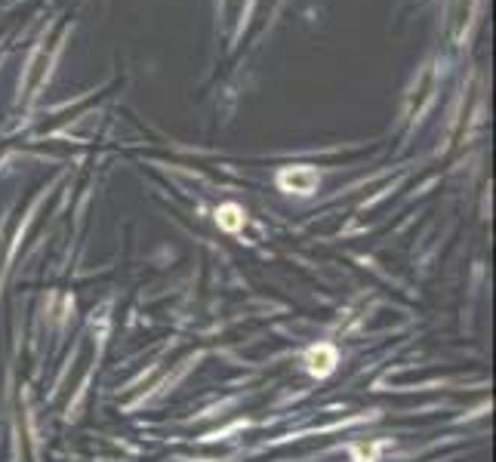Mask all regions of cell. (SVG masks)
Instances as JSON below:
<instances>
[{
	"instance_id": "1",
	"label": "cell",
	"mask_w": 496,
	"mask_h": 462,
	"mask_svg": "<svg viewBox=\"0 0 496 462\" xmlns=\"http://www.w3.org/2000/svg\"><path fill=\"white\" fill-rule=\"evenodd\" d=\"M336 364H339V354L327 343L311 345L308 354H305V367H308V373H315V376H330V373L336 370Z\"/></svg>"
},
{
	"instance_id": "2",
	"label": "cell",
	"mask_w": 496,
	"mask_h": 462,
	"mask_svg": "<svg viewBox=\"0 0 496 462\" xmlns=\"http://www.w3.org/2000/svg\"><path fill=\"white\" fill-rule=\"evenodd\" d=\"M278 182H281L287 192H296V194H311L317 188V173L308 167H293V170H284L281 176H278Z\"/></svg>"
},
{
	"instance_id": "3",
	"label": "cell",
	"mask_w": 496,
	"mask_h": 462,
	"mask_svg": "<svg viewBox=\"0 0 496 462\" xmlns=\"http://www.w3.org/2000/svg\"><path fill=\"white\" fill-rule=\"evenodd\" d=\"M216 219H219V225L225 231H238L240 225H244V213H240V207H234V204H225V207H219V213H216Z\"/></svg>"
}]
</instances>
